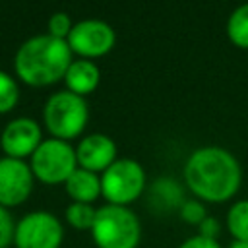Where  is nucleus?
I'll return each mask as SVG.
<instances>
[{"label":"nucleus","mask_w":248,"mask_h":248,"mask_svg":"<svg viewBox=\"0 0 248 248\" xmlns=\"http://www.w3.org/2000/svg\"><path fill=\"white\" fill-rule=\"evenodd\" d=\"M182 174L196 200L211 203L231 200L242 182V169L236 157L217 145L192 151L184 163Z\"/></svg>","instance_id":"f257e3e1"},{"label":"nucleus","mask_w":248,"mask_h":248,"mask_svg":"<svg viewBox=\"0 0 248 248\" xmlns=\"http://www.w3.org/2000/svg\"><path fill=\"white\" fill-rule=\"evenodd\" d=\"M72 64V50L66 41L48 33L29 37L14 56L16 76L31 87H46L64 79Z\"/></svg>","instance_id":"f03ea898"},{"label":"nucleus","mask_w":248,"mask_h":248,"mask_svg":"<svg viewBox=\"0 0 248 248\" xmlns=\"http://www.w3.org/2000/svg\"><path fill=\"white\" fill-rule=\"evenodd\" d=\"M91 236L97 248H138L141 225L130 207L105 203L97 207Z\"/></svg>","instance_id":"7ed1b4c3"},{"label":"nucleus","mask_w":248,"mask_h":248,"mask_svg":"<svg viewBox=\"0 0 248 248\" xmlns=\"http://www.w3.org/2000/svg\"><path fill=\"white\" fill-rule=\"evenodd\" d=\"M43 120L50 136L56 140L70 141L81 136L89 120V107L85 97H79L68 89L52 93L45 103Z\"/></svg>","instance_id":"20e7f679"},{"label":"nucleus","mask_w":248,"mask_h":248,"mask_svg":"<svg viewBox=\"0 0 248 248\" xmlns=\"http://www.w3.org/2000/svg\"><path fill=\"white\" fill-rule=\"evenodd\" d=\"M29 167L35 180L43 184H64L78 169L76 147L70 141L48 138L29 157Z\"/></svg>","instance_id":"39448f33"},{"label":"nucleus","mask_w":248,"mask_h":248,"mask_svg":"<svg viewBox=\"0 0 248 248\" xmlns=\"http://www.w3.org/2000/svg\"><path fill=\"white\" fill-rule=\"evenodd\" d=\"M145 190V170L134 161L120 157L101 174V196L110 205L128 207Z\"/></svg>","instance_id":"423d86ee"},{"label":"nucleus","mask_w":248,"mask_h":248,"mask_svg":"<svg viewBox=\"0 0 248 248\" xmlns=\"http://www.w3.org/2000/svg\"><path fill=\"white\" fill-rule=\"evenodd\" d=\"M64 227L50 211H31L16 223V248H60Z\"/></svg>","instance_id":"0eeeda50"},{"label":"nucleus","mask_w":248,"mask_h":248,"mask_svg":"<svg viewBox=\"0 0 248 248\" xmlns=\"http://www.w3.org/2000/svg\"><path fill=\"white\" fill-rule=\"evenodd\" d=\"M66 43L72 54H78L79 58H85V60H93L112 50L116 43V33L107 21L81 19L74 23Z\"/></svg>","instance_id":"6e6552de"},{"label":"nucleus","mask_w":248,"mask_h":248,"mask_svg":"<svg viewBox=\"0 0 248 248\" xmlns=\"http://www.w3.org/2000/svg\"><path fill=\"white\" fill-rule=\"evenodd\" d=\"M35 176L29 163L12 157H0V205L16 207L23 203L33 190Z\"/></svg>","instance_id":"1a4fd4ad"},{"label":"nucleus","mask_w":248,"mask_h":248,"mask_svg":"<svg viewBox=\"0 0 248 248\" xmlns=\"http://www.w3.org/2000/svg\"><path fill=\"white\" fill-rule=\"evenodd\" d=\"M43 143V132L37 120L29 116H19L10 120L0 134V147L6 157L21 159L31 157Z\"/></svg>","instance_id":"9d476101"},{"label":"nucleus","mask_w":248,"mask_h":248,"mask_svg":"<svg viewBox=\"0 0 248 248\" xmlns=\"http://www.w3.org/2000/svg\"><path fill=\"white\" fill-rule=\"evenodd\" d=\"M116 143L107 134H89L79 140L76 147L78 167L91 170V172H105L118 157Z\"/></svg>","instance_id":"9b49d317"},{"label":"nucleus","mask_w":248,"mask_h":248,"mask_svg":"<svg viewBox=\"0 0 248 248\" xmlns=\"http://www.w3.org/2000/svg\"><path fill=\"white\" fill-rule=\"evenodd\" d=\"M64 83H66L68 91H72L79 97H85L99 87L101 70L93 60H85V58L72 60L70 68L66 70Z\"/></svg>","instance_id":"f8f14e48"},{"label":"nucleus","mask_w":248,"mask_h":248,"mask_svg":"<svg viewBox=\"0 0 248 248\" xmlns=\"http://www.w3.org/2000/svg\"><path fill=\"white\" fill-rule=\"evenodd\" d=\"M64 190L78 203H93L101 196V174L78 167L64 182Z\"/></svg>","instance_id":"ddd939ff"},{"label":"nucleus","mask_w":248,"mask_h":248,"mask_svg":"<svg viewBox=\"0 0 248 248\" xmlns=\"http://www.w3.org/2000/svg\"><path fill=\"white\" fill-rule=\"evenodd\" d=\"M227 37L234 46L248 50V2L231 12L227 19Z\"/></svg>","instance_id":"4468645a"},{"label":"nucleus","mask_w":248,"mask_h":248,"mask_svg":"<svg viewBox=\"0 0 248 248\" xmlns=\"http://www.w3.org/2000/svg\"><path fill=\"white\" fill-rule=\"evenodd\" d=\"M227 231L236 242H248V200H238L229 207Z\"/></svg>","instance_id":"2eb2a0df"},{"label":"nucleus","mask_w":248,"mask_h":248,"mask_svg":"<svg viewBox=\"0 0 248 248\" xmlns=\"http://www.w3.org/2000/svg\"><path fill=\"white\" fill-rule=\"evenodd\" d=\"M66 221L78 229V231H91L93 223H95V215H97V207H93V203H78L72 202L66 211Z\"/></svg>","instance_id":"dca6fc26"},{"label":"nucleus","mask_w":248,"mask_h":248,"mask_svg":"<svg viewBox=\"0 0 248 248\" xmlns=\"http://www.w3.org/2000/svg\"><path fill=\"white\" fill-rule=\"evenodd\" d=\"M19 101V85L17 81L4 70H0V114H6L16 108Z\"/></svg>","instance_id":"f3484780"},{"label":"nucleus","mask_w":248,"mask_h":248,"mask_svg":"<svg viewBox=\"0 0 248 248\" xmlns=\"http://www.w3.org/2000/svg\"><path fill=\"white\" fill-rule=\"evenodd\" d=\"M178 213L184 223L196 225V227H200V223L207 217V209H205L203 202H200V200H184L178 207Z\"/></svg>","instance_id":"a211bd4d"},{"label":"nucleus","mask_w":248,"mask_h":248,"mask_svg":"<svg viewBox=\"0 0 248 248\" xmlns=\"http://www.w3.org/2000/svg\"><path fill=\"white\" fill-rule=\"evenodd\" d=\"M72 27H74V23H72V19H70V16L66 12H54L46 21V33L50 37L62 39V41L68 39Z\"/></svg>","instance_id":"6ab92c4d"},{"label":"nucleus","mask_w":248,"mask_h":248,"mask_svg":"<svg viewBox=\"0 0 248 248\" xmlns=\"http://www.w3.org/2000/svg\"><path fill=\"white\" fill-rule=\"evenodd\" d=\"M16 223L12 219V213L8 207L0 205V248H8L14 242Z\"/></svg>","instance_id":"aec40b11"},{"label":"nucleus","mask_w":248,"mask_h":248,"mask_svg":"<svg viewBox=\"0 0 248 248\" xmlns=\"http://www.w3.org/2000/svg\"><path fill=\"white\" fill-rule=\"evenodd\" d=\"M198 231H200L198 234H202V236H205V238H213V240H217V236H219V232H221V223H219L217 217L207 215V217L200 223Z\"/></svg>","instance_id":"412c9836"},{"label":"nucleus","mask_w":248,"mask_h":248,"mask_svg":"<svg viewBox=\"0 0 248 248\" xmlns=\"http://www.w3.org/2000/svg\"><path fill=\"white\" fill-rule=\"evenodd\" d=\"M178 248H221V244L213 238H205L202 234H194L190 238H186Z\"/></svg>","instance_id":"4be33fe9"},{"label":"nucleus","mask_w":248,"mask_h":248,"mask_svg":"<svg viewBox=\"0 0 248 248\" xmlns=\"http://www.w3.org/2000/svg\"><path fill=\"white\" fill-rule=\"evenodd\" d=\"M229 248H248V242H236V240H234Z\"/></svg>","instance_id":"5701e85b"}]
</instances>
